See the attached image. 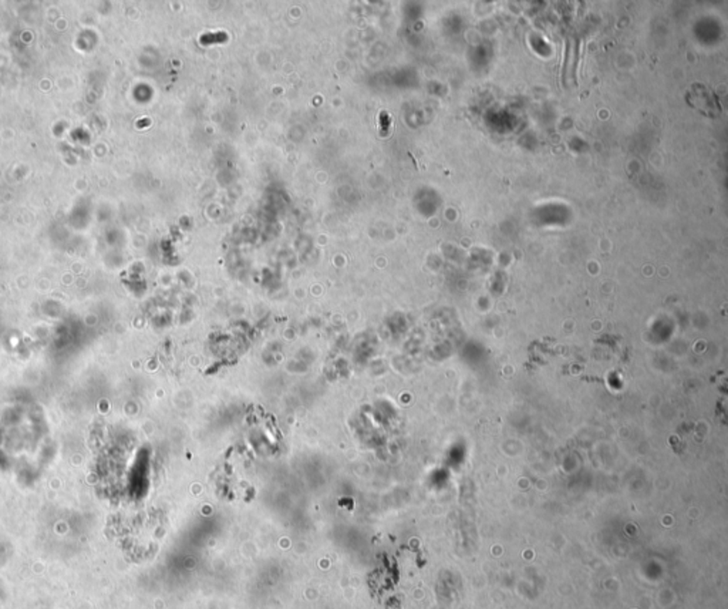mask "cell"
I'll return each instance as SVG.
<instances>
[{"instance_id":"cell-1","label":"cell","mask_w":728,"mask_h":609,"mask_svg":"<svg viewBox=\"0 0 728 609\" xmlns=\"http://www.w3.org/2000/svg\"><path fill=\"white\" fill-rule=\"evenodd\" d=\"M685 98H687V103L693 107V109H696L697 112H700L702 114H704L710 119H717L722 113V107H721L717 96L714 94V91L711 89H708L704 84H700V83L691 84V87L688 89V91L685 94Z\"/></svg>"},{"instance_id":"cell-2","label":"cell","mask_w":728,"mask_h":609,"mask_svg":"<svg viewBox=\"0 0 728 609\" xmlns=\"http://www.w3.org/2000/svg\"><path fill=\"white\" fill-rule=\"evenodd\" d=\"M576 52H577V43L573 39H568V42H566V61H565V71H563L565 80H569V79L575 77Z\"/></svg>"}]
</instances>
